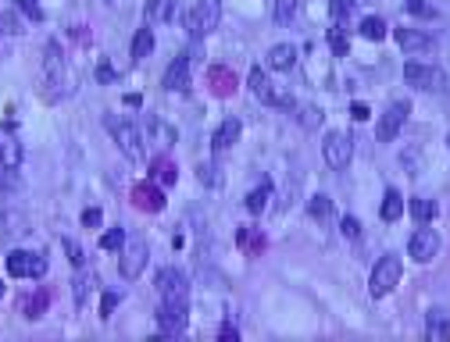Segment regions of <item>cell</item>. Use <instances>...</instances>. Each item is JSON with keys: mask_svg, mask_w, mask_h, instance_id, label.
Segmentation results:
<instances>
[{"mask_svg": "<svg viewBox=\"0 0 450 342\" xmlns=\"http://www.w3.org/2000/svg\"><path fill=\"white\" fill-rule=\"evenodd\" d=\"M175 11V0H147V18L150 21H168Z\"/></svg>", "mask_w": 450, "mask_h": 342, "instance_id": "cell-31", "label": "cell"}, {"mask_svg": "<svg viewBox=\"0 0 450 342\" xmlns=\"http://www.w3.org/2000/svg\"><path fill=\"white\" fill-rule=\"evenodd\" d=\"M247 86H251V93H254L261 103H272V107H279V103H290L286 97H279V93L272 90L268 72H264V68H251V75H247Z\"/></svg>", "mask_w": 450, "mask_h": 342, "instance_id": "cell-14", "label": "cell"}, {"mask_svg": "<svg viewBox=\"0 0 450 342\" xmlns=\"http://www.w3.org/2000/svg\"><path fill=\"white\" fill-rule=\"evenodd\" d=\"M86 296H90V282H75V299L86 303Z\"/></svg>", "mask_w": 450, "mask_h": 342, "instance_id": "cell-48", "label": "cell"}, {"mask_svg": "<svg viewBox=\"0 0 450 342\" xmlns=\"http://www.w3.org/2000/svg\"><path fill=\"white\" fill-rule=\"evenodd\" d=\"M322 154H325V164H329L333 171H343L346 164H351V157H354V139H351V132H329L325 136V143H322Z\"/></svg>", "mask_w": 450, "mask_h": 342, "instance_id": "cell-5", "label": "cell"}, {"mask_svg": "<svg viewBox=\"0 0 450 342\" xmlns=\"http://www.w3.org/2000/svg\"><path fill=\"white\" fill-rule=\"evenodd\" d=\"M411 218H415L418 225H429V221L436 218V203L425 200V197H415V200H411Z\"/></svg>", "mask_w": 450, "mask_h": 342, "instance_id": "cell-29", "label": "cell"}, {"mask_svg": "<svg viewBox=\"0 0 450 342\" xmlns=\"http://www.w3.org/2000/svg\"><path fill=\"white\" fill-rule=\"evenodd\" d=\"M133 207L157 214L161 207H165V192H161V185H157V182H139V185L133 189Z\"/></svg>", "mask_w": 450, "mask_h": 342, "instance_id": "cell-15", "label": "cell"}, {"mask_svg": "<svg viewBox=\"0 0 450 342\" xmlns=\"http://www.w3.org/2000/svg\"><path fill=\"white\" fill-rule=\"evenodd\" d=\"M407 253H411L418 264H429V261L440 253V235L429 228V225H422V228L411 235V243H407Z\"/></svg>", "mask_w": 450, "mask_h": 342, "instance_id": "cell-11", "label": "cell"}, {"mask_svg": "<svg viewBox=\"0 0 450 342\" xmlns=\"http://www.w3.org/2000/svg\"><path fill=\"white\" fill-rule=\"evenodd\" d=\"M179 139V132L157 114H147L143 118V143H154V146H172Z\"/></svg>", "mask_w": 450, "mask_h": 342, "instance_id": "cell-13", "label": "cell"}, {"mask_svg": "<svg viewBox=\"0 0 450 342\" xmlns=\"http://www.w3.org/2000/svg\"><path fill=\"white\" fill-rule=\"evenodd\" d=\"M72 36H75V39H83V43L90 39V32H86V26H75V29H72Z\"/></svg>", "mask_w": 450, "mask_h": 342, "instance_id": "cell-49", "label": "cell"}, {"mask_svg": "<svg viewBox=\"0 0 450 342\" xmlns=\"http://www.w3.org/2000/svg\"><path fill=\"white\" fill-rule=\"evenodd\" d=\"M351 118L354 121H368V107L364 103H351Z\"/></svg>", "mask_w": 450, "mask_h": 342, "instance_id": "cell-45", "label": "cell"}, {"mask_svg": "<svg viewBox=\"0 0 450 342\" xmlns=\"http://www.w3.org/2000/svg\"><path fill=\"white\" fill-rule=\"evenodd\" d=\"M268 200H272V182H261L257 189H251V192H247L243 207H247L251 214H261L264 207H268Z\"/></svg>", "mask_w": 450, "mask_h": 342, "instance_id": "cell-25", "label": "cell"}, {"mask_svg": "<svg viewBox=\"0 0 450 342\" xmlns=\"http://www.w3.org/2000/svg\"><path fill=\"white\" fill-rule=\"evenodd\" d=\"M404 214V197L397 189H386V197H382V207H379V218L386 221V225H393L397 218Z\"/></svg>", "mask_w": 450, "mask_h": 342, "instance_id": "cell-22", "label": "cell"}, {"mask_svg": "<svg viewBox=\"0 0 450 342\" xmlns=\"http://www.w3.org/2000/svg\"><path fill=\"white\" fill-rule=\"evenodd\" d=\"M8 271L14 278H43L47 274V256L43 253H26V250H14L8 256Z\"/></svg>", "mask_w": 450, "mask_h": 342, "instance_id": "cell-10", "label": "cell"}, {"mask_svg": "<svg viewBox=\"0 0 450 342\" xmlns=\"http://www.w3.org/2000/svg\"><path fill=\"white\" fill-rule=\"evenodd\" d=\"M340 232L346 235V239H358V235H361V221H358V218H343V221H340Z\"/></svg>", "mask_w": 450, "mask_h": 342, "instance_id": "cell-40", "label": "cell"}, {"mask_svg": "<svg viewBox=\"0 0 450 342\" xmlns=\"http://www.w3.org/2000/svg\"><path fill=\"white\" fill-rule=\"evenodd\" d=\"M100 221H104V214H100V207H90V210H83V225H86V228H97Z\"/></svg>", "mask_w": 450, "mask_h": 342, "instance_id": "cell-43", "label": "cell"}, {"mask_svg": "<svg viewBox=\"0 0 450 342\" xmlns=\"http://www.w3.org/2000/svg\"><path fill=\"white\" fill-rule=\"evenodd\" d=\"M115 307H118V296H115V292H104V299H100V317H104V321H108Z\"/></svg>", "mask_w": 450, "mask_h": 342, "instance_id": "cell-41", "label": "cell"}, {"mask_svg": "<svg viewBox=\"0 0 450 342\" xmlns=\"http://www.w3.org/2000/svg\"><path fill=\"white\" fill-rule=\"evenodd\" d=\"M397 47L404 54H433L436 43H433V36H425L418 29H397Z\"/></svg>", "mask_w": 450, "mask_h": 342, "instance_id": "cell-16", "label": "cell"}, {"mask_svg": "<svg viewBox=\"0 0 450 342\" xmlns=\"http://www.w3.org/2000/svg\"><path fill=\"white\" fill-rule=\"evenodd\" d=\"M0 164L18 171L22 168V143H14V139H0Z\"/></svg>", "mask_w": 450, "mask_h": 342, "instance_id": "cell-26", "label": "cell"}, {"mask_svg": "<svg viewBox=\"0 0 450 342\" xmlns=\"http://www.w3.org/2000/svg\"><path fill=\"white\" fill-rule=\"evenodd\" d=\"M190 325V307L186 303H175V299H161V307H157V328L161 335H182Z\"/></svg>", "mask_w": 450, "mask_h": 342, "instance_id": "cell-6", "label": "cell"}, {"mask_svg": "<svg viewBox=\"0 0 450 342\" xmlns=\"http://www.w3.org/2000/svg\"><path fill=\"white\" fill-rule=\"evenodd\" d=\"M50 307V289H36L29 299H22V314L29 317V321H36V317H43V310Z\"/></svg>", "mask_w": 450, "mask_h": 342, "instance_id": "cell-24", "label": "cell"}, {"mask_svg": "<svg viewBox=\"0 0 450 342\" xmlns=\"http://www.w3.org/2000/svg\"><path fill=\"white\" fill-rule=\"evenodd\" d=\"M147 256H150V250H147V243L139 239H129V243H121V261H118V271H121V278H139V271L147 268Z\"/></svg>", "mask_w": 450, "mask_h": 342, "instance_id": "cell-9", "label": "cell"}, {"mask_svg": "<svg viewBox=\"0 0 450 342\" xmlns=\"http://www.w3.org/2000/svg\"><path fill=\"white\" fill-rule=\"evenodd\" d=\"M175 179H179V168H175L168 157H157V161L150 164V182H157V185H175Z\"/></svg>", "mask_w": 450, "mask_h": 342, "instance_id": "cell-23", "label": "cell"}, {"mask_svg": "<svg viewBox=\"0 0 450 342\" xmlns=\"http://www.w3.org/2000/svg\"><path fill=\"white\" fill-rule=\"evenodd\" d=\"M43 79L54 86H68V64H65V54H61V47L54 39L43 47Z\"/></svg>", "mask_w": 450, "mask_h": 342, "instance_id": "cell-12", "label": "cell"}, {"mask_svg": "<svg viewBox=\"0 0 450 342\" xmlns=\"http://www.w3.org/2000/svg\"><path fill=\"white\" fill-rule=\"evenodd\" d=\"M407 114H411V103H407V100H393L390 107H386L382 118H379V128H375L379 143H393L397 132L404 128V121H407Z\"/></svg>", "mask_w": 450, "mask_h": 342, "instance_id": "cell-8", "label": "cell"}, {"mask_svg": "<svg viewBox=\"0 0 450 342\" xmlns=\"http://www.w3.org/2000/svg\"><path fill=\"white\" fill-rule=\"evenodd\" d=\"M297 64V47L293 43H275V47L268 50V68L272 72H290Z\"/></svg>", "mask_w": 450, "mask_h": 342, "instance_id": "cell-20", "label": "cell"}, {"mask_svg": "<svg viewBox=\"0 0 450 342\" xmlns=\"http://www.w3.org/2000/svg\"><path fill=\"white\" fill-rule=\"evenodd\" d=\"M150 50H154V32H150V29H139V32L133 36V47H129L133 61L139 64L143 57H150Z\"/></svg>", "mask_w": 450, "mask_h": 342, "instance_id": "cell-27", "label": "cell"}, {"mask_svg": "<svg viewBox=\"0 0 450 342\" xmlns=\"http://www.w3.org/2000/svg\"><path fill=\"white\" fill-rule=\"evenodd\" d=\"M425 335L436 339V342H447L450 339V314L447 310H433L425 317Z\"/></svg>", "mask_w": 450, "mask_h": 342, "instance_id": "cell-21", "label": "cell"}, {"mask_svg": "<svg viewBox=\"0 0 450 342\" xmlns=\"http://www.w3.org/2000/svg\"><path fill=\"white\" fill-rule=\"evenodd\" d=\"M208 86H211L215 97H233V93H236V72L215 64V68L208 72Z\"/></svg>", "mask_w": 450, "mask_h": 342, "instance_id": "cell-18", "label": "cell"}, {"mask_svg": "<svg viewBox=\"0 0 450 342\" xmlns=\"http://www.w3.org/2000/svg\"><path fill=\"white\" fill-rule=\"evenodd\" d=\"M104 128L111 132V139L118 143V150H121L129 161H139V157H143L147 143H143V128H139V125H133L129 118H121V114H108V118H104Z\"/></svg>", "mask_w": 450, "mask_h": 342, "instance_id": "cell-1", "label": "cell"}, {"mask_svg": "<svg viewBox=\"0 0 450 342\" xmlns=\"http://www.w3.org/2000/svg\"><path fill=\"white\" fill-rule=\"evenodd\" d=\"M0 296H4V282H0Z\"/></svg>", "mask_w": 450, "mask_h": 342, "instance_id": "cell-51", "label": "cell"}, {"mask_svg": "<svg viewBox=\"0 0 450 342\" xmlns=\"http://www.w3.org/2000/svg\"><path fill=\"white\" fill-rule=\"evenodd\" d=\"M218 339H222V342H225V339H229V342H236V339H239V332H236L233 325H222V332H218Z\"/></svg>", "mask_w": 450, "mask_h": 342, "instance_id": "cell-47", "label": "cell"}, {"mask_svg": "<svg viewBox=\"0 0 450 342\" xmlns=\"http://www.w3.org/2000/svg\"><path fill=\"white\" fill-rule=\"evenodd\" d=\"M154 289H157L161 299H175V303H186L190 299V282L175 268H161L157 278H154Z\"/></svg>", "mask_w": 450, "mask_h": 342, "instance_id": "cell-7", "label": "cell"}, {"mask_svg": "<svg viewBox=\"0 0 450 342\" xmlns=\"http://www.w3.org/2000/svg\"><path fill=\"white\" fill-rule=\"evenodd\" d=\"M239 132H243V125H239V118H225L222 125H218V132H215V139H211V150L215 154H225L236 139H239Z\"/></svg>", "mask_w": 450, "mask_h": 342, "instance_id": "cell-19", "label": "cell"}, {"mask_svg": "<svg viewBox=\"0 0 450 342\" xmlns=\"http://www.w3.org/2000/svg\"><path fill=\"white\" fill-rule=\"evenodd\" d=\"M65 253H68V261H72L75 268H83V264H86V253L79 250V246H75L72 239H65Z\"/></svg>", "mask_w": 450, "mask_h": 342, "instance_id": "cell-39", "label": "cell"}, {"mask_svg": "<svg viewBox=\"0 0 450 342\" xmlns=\"http://www.w3.org/2000/svg\"><path fill=\"white\" fill-rule=\"evenodd\" d=\"M121 243H126V232L121 228H111L100 235V250H121Z\"/></svg>", "mask_w": 450, "mask_h": 342, "instance_id": "cell-34", "label": "cell"}, {"mask_svg": "<svg viewBox=\"0 0 450 342\" xmlns=\"http://www.w3.org/2000/svg\"><path fill=\"white\" fill-rule=\"evenodd\" d=\"M404 79H407V86H415V90H425V93H440V90H447V75L436 68V64L407 61V64H404Z\"/></svg>", "mask_w": 450, "mask_h": 342, "instance_id": "cell-4", "label": "cell"}, {"mask_svg": "<svg viewBox=\"0 0 450 342\" xmlns=\"http://www.w3.org/2000/svg\"><path fill=\"white\" fill-rule=\"evenodd\" d=\"M165 90L172 93H186L190 90V57L182 54L168 64V72H165Z\"/></svg>", "mask_w": 450, "mask_h": 342, "instance_id": "cell-17", "label": "cell"}, {"mask_svg": "<svg viewBox=\"0 0 450 342\" xmlns=\"http://www.w3.org/2000/svg\"><path fill=\"white\" fill-rule=\"evenodd\" d=\"M346 11H351V0H333V14L336 18H346Z\"/></svg>", "mask_w": 450, "mask_h": 342, "instance_id": "cell-46", "label": "cell"}, {"mask_svg": "<svg viewBox=\"0 0 450 342\" xmlns=\"http://www.w3.org/2000/svg\"><path fill=\"white\" fill-rule=\"evenodd\" d=\"M358 32H361L364 39H372V43H379V39H386V21H382V18H361V26H358Z\"/></svg>", "mask_w": 450, "mask_h": 342, "instance_id": "cell-30", "label": "cell"}, {"mask_svg": "<svg viewBox=\"0 0 450 342\" xmlns=\"http://www.w3.org/2000/svg\"><path fill=\"white\" fill-rule=\"evenodd\" d=\"M293 14H297V0H275V4H272V18L275 21H293Z\"/></svg>", "mask_w": 450, "mask_h": 342, "instance_id": "cell-33", "label": "cell"}, {"mask_svg": "<svg viewBox=\"0 0 450 342\" xmlns=\"http://www.w3.org/2000/svg\"><path fill=\"white\" fill-rule=\"evenodd\" d=\"M4 189H14V171L0 164V192H4Z\"/></svg>", "mask_w": 450, "mask_h": 342, "instance_id": "cell-44", "label": "cell"}, {"mask_svg": "<svg viewBox=\"0 0 450 342\" xmlns=\"http://www.w3.org/2000/svg\"><path fill=\"white\" fill-rule=\"evenodd\" d=\"M447 146H450V139H447Z\"/></svg>", "mask_w": 450, "mask_h": 342, "instance_id": "cell-52", "label": "cell"}, {"mask_svg": "<svg viewBox=\"0 0 450 342\" xmlns=\"http://www.w3.org/2000/svg\"><path fill=\"white\" fill-rule=\"evenodd\" d=\"M197 179L204 182V185H211V189H218L225 179L218 175V164H197Z\"/></svg>", "mask_w": 450, "mask_h": 342, "instance_id": "cell-32", "label": "cell"}, {"mask_svg": "<svg viewBox=\"0 0 450 342\" xmlns=\"http://www.w3.org/2000/svg\"><path fill=\"white\" fill-rule=\"evenodd\" d=\"M300 125L304 128H318L322 125V111H318V107H300Z\"/></svg>", "mask_w": 450, "mask_h": 342, "instance_id": "cell-36", "label": "cell"}, {"mask_svg": "<svg viewBox=\"0 0 450 342\" xmlns=\"http://www.w3.org/2000/svg\"><path fill=\"white\" fill-rule=\"evenodd\" d=\"M139 103H143L139 93H129V97H126V107H139Z\"/></svg>", "mask_w": 450, "mask_h": 342, "instance_id": "cell-50", "label": "cell"}, {"mask_svg": "<svg viewBox=\"0 0 450 342\" xmlns=\"http://www.w3.org/2000/svg\"><path fill=\"white\" fill-rule=\"evenodd\" d=\"M222 21V0H197L186 11V32L190 36H208Z\"/></svg>", "mask_w": 450, "mask_h": 342, "instance_id": "cell-3", "label": "cell"}, {"mask_svg": "<svg viewBox=\"0 0 450 342\" xmlns=\"http://www.w3.org/2000/svg\"><path fill=\"white\" fill-rule=\"evenodd\" d=\"M407 11H411V14H418V18H433V14H436L433 8H429V4H422V0H407Z\"/></svg>", "mask_w": 450, "mask_h": 342, "instance_id": "cell-42", "label": "cell"}, {"mask_svg": "<svg viewBox=\"0 0 450 342\" xmlns=\"http://www.w3.org/2000/svg\"><path fill=\"white\" fill-rule=\"evenodd\" d=\"M118 79V72H115V64H108V61H100L97 64V82H104V86H111Z\"/></svg>", "mask_w": 450, "mask_h": 342, "instance_id": "cell-38", "label": "cell"}, {"mask_svg": "<svg viewBox=\"0 0 450 342\" xmlns=\"http://www.w3.org/2000/svg\"><path fill=\"white\" fill-rule=\"evenodd\" d=\"M329 47L343 57L346 50H351V39H346V32H343V29H329Z\"/></svg>", "mask_w": 450, "mask_h": 342, "instance_id": "cell-35", "label": "cell"}, {"mask_svg": "<svg viewBox=\"0 0 450 342\" xmlns=\"http://www.w3.org/2000/svg\"><path fill=\"white\" fill-rule=\"evenodd\" d=\"M400 278H404V264H400V256L386 253V256H379V261H375L372 274H368V292H372L375 299H382V296H390V292L397 289Z\"/></svg>", "mask_w": 450, "mask_h": 342, "instance_id": "cell-2", "label": "cell"}, {"mask_svg": "<svg viewBox=\"0 0 450 342\" xmlns=\"http://www.w3.org/2000/svg\"><path fill=\"white\" fill-rule=\"evenodd\" d=\"M14 32H22V26H18V18H14V14H4V11H0V36H14Z\"/></svg>", "mask_w": 450, "mask_h": 342, "instance_id": "cell-37", "label": "cell"}, {"mask_svg": "<svg viewBox=\"0 0 450 342\" xmlns=\"http://www.w3.org/2000/svg\"><path fill=\"white\" fill-rule=\"evenodd\" d=\"M308 214H311L318 225H329V221H333V200H329V197H311V200H308Z\"/></svg>", "mask_w": 450, "mask_h": 342, "instance_id": "cell-28", "label": "cell"}]
</instances>
